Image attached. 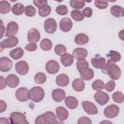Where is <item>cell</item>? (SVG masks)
<instances>
[{
  "mask_svg": "<svg viewBox=\"0 0 124 124\" xmlns=\"http://www.w3.org/2000/svg\"><path fill=\"white\" fill-rule=\"evenodd\" d=\"M95 6L99 9H104L108 6V1L103 0H96L94 1Z\"/></svg>",
  "mask_w": 124,
  "mask_h": 124,
  "instance_id": "43",
  "label": "cell"
},
{
  "mask_svg": "<svg viewBox=\"0 0 124 124\" xmlns=\"http://www.w3.org/2000/svg\"><path fill=\"white\" fill-rule=\"evenodd\" d=\"M65 105L70 109L76 108L78 106V101L77 99L72 96H68L64 100Z\"/></svg>",
  "mask_w": 124,
  "mask_h": 124,
  "instance_id": "22",
  "label": "cell"
},
{
  "mask_svg": "<svg viewBox=\"0 0 124 124\" xmlns=\"http://www.w3.org/2000/svg\"><path fill=\"white\" fill-rule=\"evenodd\" d=\"M115 88V82L112 80H110L108 81L105 86V88L107 91L108 92H111L113 91Z\"/></svg>",
  "mask_w": 124,
  "mask_h": 124,
  "instance_id": "45",
  "label": "cell"
},
{
  "mask_svg": "<svg viewBox=\"0 0 124 124\" xmlns=\"http://www.w3.org/2000/svg\"><path fill=\"white\" fill-rule=\"evenodd\" d=\"M94 98L98 104L100 105L103 106L108 102L109 97L107 93L100 90L98 91L94 94Z\"/></svg>",
  "mask_w": 124,
  "mask_h": 124,
  "instance_id": "6",
  "label": "cell"
},
{
  "mask_svg": "<svg viewBox=\"0 0 124 124\" xmlns=\"http://www.w3.org/2000/svg\"><path fill=\"white\" fill-rule=\"evenodd\" d=\"M82 107L84 111L89 115H95L98 113V109L96 106L92 102L84 101L82 102Z\"/></svg>",
  "mask_w": 124,
  "mask_h": 124,
  "instance_id": "8",
  "label": "cell"
},
{
  "mask_svg": "<svg viewBox=\"0 0 124 124\" xmlns=\"http://www.w3.org/2000/svg\"><path fill=\"white\" fill-rule=\"evenodd\" d=\"M110 13L112 16L116 17H123L124 16L123 8L119 5H114L110 8Z\"/></svg>",
  "mask_w": 124,
  "mask_h": 124,
  "instance_id": "27",
  "label": "cell"
},
{
  "mask_svg": "<svg viewBox=\"0 0 124 124\" xmlns=\"http://www.w3.org/2000/svg\"><path fill=\"white\" fill-rule=\"evenodd\" d=\"M25 7L21 3H16L14 4L12 8V11L16 16L22 15L25 10Z\"/></svg>",
  "mask_w": 124,
  "mask_h": 124,
  "instance_id": "30",
  "label": "cell"
},
{
  "mask_svg": "<svg viewBox=\"0 0 124 124\" xmlns=\"http://www.w3.org/2000/svg\"><path fill=\"white\" fill-rule=\"evenodd\" d=\"M96 57L93 58L91 59V64L95 68L101 69L106 64V59L103 57H100L96 56Z\"/></svg>",
  "mask_w": 124,
  "mask_h": 124,
  "instance_id": "20",
  "label": "cell"
},
{
  "mask_svg": "<svg viewBox=\"0 0 124 124\" xmlns=\"http://www.w3.org/2000/svg\"><path fill=\"white\" fill-rule=\"evenodd\" d=\"M107 56L109 57L111 60L114 62L120 61L121 59V55L120 53L114 50H110Z\"/></svg>",
  "mask_w": 124,
  "mask_h": 124,
  "instance_id": "40",
  "label": "cell"
},
{
  "mask_svg": "<svg viewBox=\"0 0 124 124\" xmlns=\"http://www.w3.org/2000/svg\"><path fill=\"white\" fill-rule=\"evenodd\" d=\"M123 34H124V30H122L119 33V37L120 38H121L123 41L124 40V36H123Z\"/></svg>",
  "mask_w": 124,
  "mask_h": 124,
  "instance_id": "55",
  "label": "cell"
},
{
  "mask_svg": "<svg viewBox=\"0 0 124 124\" xmlns=\"http://www.w3.org/2000/svg\"><path fill=\"white\" fill-rule=\"evenodd\" d=\"M102 72L108 74L109 78L113 80H118L121 76V70L120 67L111 59L108 60L107 63L101 68Z\"/></svg>",
  "mask_w": 124,
  "mask_h": 124,
  "instance_id": "1",
  "label": "cell"
},
{
  "mask_svg": "<svg viewBox=\"0 0 124 124\" xmlns=\"http://www.w3.org/2000/svg\"><path fill=\"white\" fill-rule=\"evenodd\" d=\"M51 9L49 5L46 4L41 6L39 8L38 14L41 17H46L51 13Z\"/></svg>",
  "mask_w": 124,
  "mask_h": 124,
  "instance_id": "32",
  "label": "cell"
},
{
  "mask_svg": "<svg viewBox=\"0 0 124 124\" xmlns=\"http://www.w3.org/2000/svg\"><path fill=\"white\" fill-rule=\"evenodd\" d=\"M37 47L36 43H30L25 46V48L29 51H34L37 49Z\"/></svg>",
  "mask_w": 124,
  "mask_h": 124,
  "instance_id": "49",
  "label": "cell"
},
{
  "mask_svg": "<svg viewBox=\"0 0 124 124\" xmlns=\"http://www.w3.org/2000/svg\"><path fill=\"white\" fill-rule=\"evenodd\" d=\"M105 83L101 79H96L94 80L92 85V88L95 91H100L105 88Z\"/></svg>",
  "mask_w": 124,
  "mask_h": 124,
  "instance_id": "38",
  "label": "cell"
},
{
  "mask_svg": "<svg viewBox=\"0 0 124 124\" xmlns=\"http://www.w3.org/2000/svg\"><path fill=\"white\" fill-rule=\"evenodd\" d=\"M18 30V26L17 24L15 21L10 22L7 25L5 36L9 37L14 36V35L17 33Z\"/></svg>",
  "mask_w": 124,
  "mask_h": 124,
  "instance_id": "13",
  "label": "cell"
},
{
  "mask_svg": "<svg viewBox=\"0 0 124 124\" xmlns=\"http://www.w3.org/2000/svg\"><path fill=\"white\" fill-rule=\"evenodd\" d=\"M10 119L13 124H29L24 114L19 112H13L10 114Z\"/></svg>",
  "mask_w": 124,
  "mask_h": 124,
  "instance_id": "3",
  "label": "cell"
},
{
  "mask_svg": "<svg viewBox=\"0 0 124 124\" xmlns=\"http://www.w3.org/2000/svg\"><path fill=\"white\" fill-rule=\"evenodd\" d=\"M46 80V75L42 72L37 73L34 76L35 82L39 84H44Z\"/></svg>",
  "mask_w": 124,
  "mask_h": 124,
  "instance_id": "39",
  "label": "cell"
},
{
  "mask_svg": "<svg viewBox=\"0 0 124 124\" xmlns=\"http://www.w3.org/2000/svg\"><path fill=\"white\" fill-rule=\"evenodd\" d=\"M82 14L84 16L87 17H90L93 14V9L91 7H87L85 8L82 11Z\"/></svg>",
  "mask_w": 124,
  "mask_h": 124,
  "instance_id": "46",
  "label": "cell"
},
{
  "mask_svg": "<svg viewBox=\"0 0 124 124\" xmlns=\"http://www.w3.org/2000/svg\"><path fill=\"white\" fill-rule=\"evenodd\" d=\"M80 76L82 79L85 80H90L92 79L94 76L93 71L91 68H88L83 73H80Z\"/></svg>",
  "mask_w": 124,
  "mask_h": 124,
  "instance_id": "34",
  "label": "cell"
},
{
  "mask_svg": "<svg viewBox=\"0 0 124 124\" xmlns=\"http://www.w3.org/2000/svg\"><path fill=\"white\" fill-rule=\"evenodd\" d=\"M88 36L83 33L77 34L75 38V42L78 45H84L89 42Z\"/></svg>",
  "mask_w": 124,
  "mask_h": 124,
  "instance_id": "26",
  "label": "cell"
},
{
  "mask_svg": "<svg viewBox=\"0 0 124 124\" xmlns=\"http://www.w3.org/2000/svg\"><path fill=\"white\" fill-rule=\"evenodd\" d=\"M78 124H91L92 122L91 120L86 117H82L79 118L78 121Z\"/></svg>",
  "mask_w": 124,
  "mask_h": 124,
  "instance_id": "48",
  "label": "cell"
},
{
  "mask_svg": "<svg viewBox=\"0 0 124 124\" xmlns=\"http://www.w3.org/2000/svg\"><path fill=\"white\" fill-rule=\"evenodd\" d=\"M35 124H46L44 118L43 114H41L39 115L35 120Z\"/></svg>",
  "mask_w": 124,
  "mask_h": 124,
  "instance_id": "50",
  "label": "cell"
},
{
  "mask_svg": "<svg viewBox=\"0 0 124 124\" xmlns=\"http://www.w3.org/2000/svg\"><path fill=\"white\" fill-rule=\"evenodd\" d=\"M15 69L17 73L20 75H25L29 71V65L25 61L18 62L15 65Z\"/></svg>",
  "mask_w": 124,
  "mask_h": 124,
  "instance_id": "11",
  "label": "cell"
},
{
  "mask_svg": "<svg viewBox=\"0 0 124 124\" xmlns=\"http://www.w3.org/2000/svg\"><path fill=\"white\" fill-rule=\"evenodd\" d=\"M44 120L46 124H57L56 116L55 114L52 111H47L43 114Z\"/></svg>",
  "mask_w": 124,
  "mask_h": 124,
  "instance_id": "25",
  "label": "cell"
},
{
  "mask_svg": "<svg viewBox=\"0 0 124 124\" xmlns=\"http://www.w3.org/2000/svg\"><path fill=\"white\" fill-rule=\"evenodd\" d=\"M11 10V4L8 1L1 0L0 1V13L1 14H7L10 12Z\"/></svg>",
  "mask_w": 124,
  "mask_h": 124,
  "instance_id": "31",
  "label": "cell"
},
{
  "mask_svg": "<svg viewBox=\"0 0 124 124\" xmlns=\"http://www.w3.org/2000/svg\"><path fill=\"white\" fill-rule=\"evenodd\" d=\"M70 5L71 7L73 9H80L83 8L84 7L85 2L83 0H71L70 1Z\"/></svg>",
  "mask_w": 124,
  "mask_h": 124,
  "instance_id": "37",
  "label": "cell"
},
{
  "mask_svg": "<svg viewBox=\"0 0 124 124\" xmlns=\"http://www.w3.org/2000/svg\"><path fill=\"white\" fill-rule=\"evenodd\" d=\"M40 39L39 31L35 28L30 29L28 33V40L30 43H37Z\"/></svg>",
  "mask_w": 124,
  "mask_h": 124,
  "instance_id": "12",
  "label": "cell"
},
{
  "mask_svg": "<svg viewBox=\"0 0 124 124\" xmlns=\"http://www.w3.org/2000/svg\"><path fill=\"white\" fill-rule=\"evenodd\" d=\"M73 26L72 20L68 17L63 18L60 22V28L63 32H68L70 31Z\"/></svg>",
  "mask_w": 124,
  "mask_h": 124,
  "instance_id": "15",
  "label": "cell"
},
{
  "mask_svg": "<svg viewBox=\"0 0 124 124\" xmlns=\"http://www.w3.org/2000/svg\"><path fill=\"white\" fill-rule=\"evenodd\" d=\"M73 57L79 60L84 59L88 55V51L86 49L83 47H78L75 48L72 52Z\"/></svg>",
  "mask_w": 124,
  "mask_h": 124,
  "instance_id": "16",
  "label": "cell"
},
{
  "mask_svg": "<svg viewBox=\"0 0 124 124\" xmlns=\"http://www.w3.org/2000/svg\"><path fill=\"white\" fill-rule=\"evenodd\" d=\"M112 123L111 122H108V121H103V122H101L100 123Z\"/></svg>",
  "mask_w": 124,
  "mask_h": 124,
  "instance_id": "56",
  "label": "cell"
},
{
  "mask_svg": "<svg viewBox=\"0 0 124 124\" xmlns=\"http://www.w3.org/2000/svg\"><path fill=\"white\" fill-rule=\"evenodd\" d=\"M56 12L59 15L64 16L68 13V9L65 5H61L56 7Z\"/></svg>",
  "mask_w": 124,
  "mask_h": 124,
  "instance_id": "44",
  "label": "cell"
},
{
  "mask_svg": "<svg viewBox=\"0 0 124 124\" xmlns=\"http://www.w3.org/2000/svg\"><path fill=\"white\" fill-rule=\"evenodd\" d=\"M65 97L64 91L61 89H56L52 92V97L53 99L57 102L62 101Z\"/></svg>",
  "mask_w": 124,
  "mask_h": 124,
  "instance_id": "17",
  "label": "cell"
},
{
  "mask_svg": "<svg viewBox=\"0 0 124 124\" xmlns=\"http://www.w3.org/2000/svg\"><path fill=\"white\" fill-rule=\"evenodd\" d=\"M112 98L113 101L118 104L122 103L124 100V96L122 92L118 91L113 93L112 94Z\"/></svg>",
  "mask_w": 124,
  "mask_h": 124,
  "instance_id": "36",
  "label": "cell"
},
{
  "mask_svg": "<svg viewBox=\"0 0 124 124\" xmlns=\"http://www.w3.org/2000/svg\"><path fill=\"white\" fill-rule=\"evenodd\" d=\"M56 113L58 119L61 121H63L68 117V111L63 107L60 106L56 108Z\"/></svg>",
  "mask_w": 124,
  "mask_h": 124,
  "instance_id": "19",
  "label": "cell"
},
{
  "mask_svg": "<svg viewBox=\"0 0 124 124\" xmlns=\"http://www.w3.org/2000/svg\"><path fill=\"white\" fill-rule=\"evenodd\" d=\"M0 38H1L3 36V35L5 31V27L4 26H2V21L1 20V25H0Z\"/></svg>",
  "mask_w": 124,
  "mask_h": 124,
  "instance_id": "54",
  "label": "cell"
},
{
  "mask_svg": "<svg viewBox=\"0 0 124 124\" xmlns=\"http://www.w3.org/2000/svg\"><path fill=\"white\" fill-rule=\"evenodd\" d=\"M71 17L76 21H81L84 18L81 11L78 10H72L71 12Z\"/></svg>",
  "mask_w": 124,
  "mask_h": 124,
  "instance_id": "35",
  "label": "cell"
},
{
  "mask_svg": "<svg viewBox=\"0 0 124 124\" xmlns=\"http://www.w3.org/2000/svg\"><path fill=\"white\" fill-rule=\"evenodd\" d=\"M0 90H2L4 88H5L6 86V79H5L2 76L0 77Z\"/></svg>",
  "mask_w": 124,
  "mask_h": 124,
  "instance_id": "52",
  "label": "cell"
},
{
  "mask_svg": "<svg viewBox=\"0 0 124 124\" xmlns=\"http://www.w3.org/2000/svg\"><path fill=\"white\" fill-rule=\"evenodd\" d=\"M61 63L65 66L68 67L71 66L74 62V57L69 53H66L62 56L60 58Z\"/></svg>",
  "mask_w": 124,
  "mask_h": 124,
  "instance_id": "23",
  "label": "cell"
},
{
  "mask_svg": "<svg viewBox=\"0 0 124 124\" xmlns=\"http://www.w3.org/2000/svg\"><path fill=\"white\" fill-rule=\"evenodd\" d=\"M13 67V62L11 59L6 57H2L0 59V70L1 72L9 71Z\"/></svg>",
  "mask_w": 124,
  "mask_h": 124,
  "instance_id": "10",
  "label": "cell"
},
{
  "mask_svg": "<svg viewBox=\"0 0 124 124\" xmlns=\"http://www.w3.org/2000/svg\"><path fill=\"white\" fill-rule=\"evenodd\" d=\"M9 120L7 118H3L1 117L0 118V124H9Z\"/></svg>",
  "mask_w": 124,
  "mask_h": 124,
  "instance_id": "53",
  "label": "cell"
},
{
  "mask_svg": "<svg viewBox=\"0 0 124 124\" xmlns=\"http://www.w3.org/2000/svg\"><path fill=\"white\" fill-rule=\"evenodd\" d=\"M54 51L57 55L62 56L66 53L67 50L64 45L62 44H58L55 46Z\"/></svg>",
  "mask_w": 124,
  "mask_h": 124,
  "instance_id": "41",
  "label": "cell"
},
{
  "mask_svg": "<svg viewBox=\"0 0 124 124\" xmlns=\"http://www.w3.org/2000/svg\"><path fill=\"white\" fill-rule=\"evenodd\" d=\"M46 72L50 74H56L60 69L59 64L55 60H50L46 63Z\"/></svg>",
  "mask_w": 124,
  "mask_h": 124,
  "instance_id": "9",
  "label": "cell"
},
{
  "mask_svg": "<svg viewBox=\"0 0 124 124\" xmlns=\"http://www.w3.org/2000/svg\"><path fill=\"white\" fill-rule=\"evenodd\" d=\"M29 90L25 87H21L18 88L16 92V99L20 102H25L29 99L28 93Z\"/></svg>",
  "mask_w": 124,
  "mask_h": 124,
  "instance_id": "14",
  "label": "cell"
},
{
  "mask_svg": "<svg viewBox=\"0 0 124 124\" xmlns=\"http://www.w3.org/2000/svg\"><path fill=\"white\" fill-rule=\"evenodd\" d=\"M56 82L58 86L65 87L69 84V79L67 75L62 74L57 77Z\"/></svg>",
  "mask_w": 124,
  "mask_h": 124,
  "instance_id": "21",
  "label": "cell"
},
{
  "mask_svg": "<svg viewBox=\"0 0 124 124\" xmlns=\"http://www.w3.org/2000/svg\"><path fill=\"white\" fill-rule=\"evenodd\" d=\"M33 2L37 8H39L41 6L47 4V1L46 0H34L33 1Z\"/></svg>",
  "mask_w": 124,
  "mask_h": 124,
  "instance_id": "47",
  "label": "cell"
},
{
  "mask_svg": "<svg viewBox=\"0 0 124 124\" xmlns=\"http://www.w3.org/2000/svg\"><path fill=\"white\" fill-rule=\"evenodd\" d=\"M119 113V108L115 104H111L107 106L104 110V115L108 118L116 117Z\"/></svg>",
  "mask_w": 124,
  "mask_h": 124,
  "instance_id": "4",
  "label": "cell"
},
{
  "mask_svg": "<svg viewBox=\"0 0 124 124\" xmlns=\"http://www.w3.org/2000/svg\"><path fill=\"white\" fill-rule=\"evenodd\" d=\"M27 95L29 99L31 101L38 103L44 99L45 92L42 87L35 86L29 91Z\"/></svg>",
  "mask_w": 124,
  "mask_h": 124,
  "instance_id": "2",
  "label": "cell"
},
{
  "mask_svg": "<svg viewBox=\"0 0 124 124\" xmlns=\"http://www.w3.org/2000/svg\"><path fill=\"white\" fill-rule=\"evenodd\" d=\"M36 13L35 8L32 5H28L25 8V14L28 16H33L36 14Z\"/></svg>",
  "mask_w": 124,
  "mask_h": 124,
  "instance_id": "42",
  "label": "cell"
},
{
  "mask_svg": "<svg viewBox=\"0 0 124 124\" xmlns=\"http://www.w3.org/2000/svg\"><path fill=\"white\" fill-rule=\"evenodd\" d=\"M40 47L44 51H49L52 47V42L47 38L42 39L40 42Z\"/></svg>",
  "mask_w": 124,
  "mask_h": 124,
  "instance_id": "33",
  "label": "cell"
},
{
  "mask_svg": "<svg viewBox=\"0 0 124 124\" xmlns=\"http://www.w3.org/2000/svg\"><path fill=\"white\" fill-rule=\"evenodd\" d=\"M76 65L79 73H83L89 68V63L84 59L78 60L76 62Z\"/></svg>",
  "mask_w": 124,
  "mask_h": 124,
  "instance_id": "28",
  "label": "cell"
},
{
  "mask_svg": "<svg viewBox=\"0 0 124 124\" xmlns=\"http://www.w3.org/2000/svg\"><path fill=\"white\" fill-rule=\"evenodd\" d=\"M57 23L52 18H48L44 22V29L49 34H52L55 32L57 29Z\"/></svg>",
  "mask_w": 124,
  "mask_h": 124,
  "instance_id": "7",
  "label": "cell"
},
{
  "mask_svg": "<svg viewBox=\"0 0 124 124\" xmlns=\"http://www.w3.org/2000/svg\"><path fill=\"white\" fill-rule=\"evenodd\" d=\"M18 42L17 37L16 36H11L7 39L3 40L0 44V52L4 48H11L16 46Z\"/></svg>",
  "mask_w": 124,
  "mask_h": 124,
  "instance_id": "5",
  "label": "cell"
},
{
  "mask_svg": "<svg viewBox=\"0 0 124 124\" xmlns=\"http://www.w3.org/2000/svg\"><path fill=\"white\" fill-rule=\"evenodd\" d=\"M0 113H2L6 110L7 108V105L6 103L2 100L0 101Z\"/></svg>",
  "mask_w": 124,
  "mask_h": 124,
  "instance_id": "51",
  "label": "cell"
},
{
  "mask_svg": "<svg viewBox=\"0 0 124 124\" xmlns=\"http://www.w3.org/2000/svg\"><path fill=\"white\" fill-rule=\"evenodd\" d=\"M72 88L76 92H81L85 88V83L81 78L75 79L72 83Z\"/></svg>",
  "mask_w": 124,
  "mask_h": 124,
  "instance_id": "24",
  "label": "cell"
},
{
  "mask_svg": "<svg viewBox=\"0 0 124 124\" xmlns=\"http://www.w3.org/2000/svg\"><path fill=\"white\" fill-rule=\"evenodd\" d=\"M6 81L8 87L14 88L18 86L19 83V78L17 76L14 74H10L7 76Z\"/></svg>",
  "mask_w": 124,
  "mask_h": 124,
  "instance_id": "18",
  "label": "cell"
},
{
  "mask_svg": "<svg viewBox=\"0 0 124 124\" xmlns=\"http://www.w3.org/2000/svg\"><path fill=\"white\" fill-rule=\"evenodd\" d=\"M24 54V50L21 47H17L10 51V56L14 60H18L21 58Z\"/></svg>",
  "mask_w": 124,
  "mask_h": 124,
  "instance_id": "29",
  "label": "cell"
}]
</instances>
